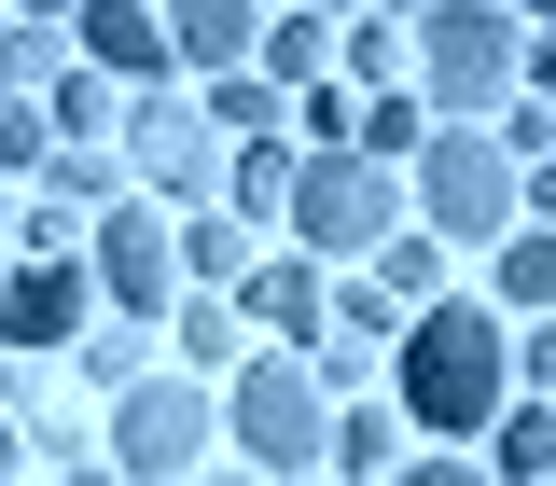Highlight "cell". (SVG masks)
<instances>
[{"label":"cell","mask_w":556,"mask_h":486,"mask_svg":"<svg viewBox=\"0 0 556 486\" xmlns=\"http://www.w3.org/2000/svg\"><path fill=\"white\" fill-rule=\"evenodd\" d=\"M223 431H237L265 473H320V375H306V361H251L237 404H223Z\"/></svg>","instance_id":"5b68a950"},{"label":"cell","mask_w":556,"mask_h":486,"mask_svg":"<svg viewBox=\"0 0 556 486\" xmlns=\"http://www.w3.org/2000/svg\"><path fill=\"white\" fill-rule=\"evenodd\" d=\"M126 98H139V167H153L167 195H208V181H223V167H208V112H181L167 84H126Z\"/></svg>","instance_id":"8fae6325"},{"label":"cell","mask_w":556,"mask_h":486,"mask_svg":"<svg viewBox=\"0 0 556 486\" xmlns=\"http://www.w3.org/2000/svg\"><path fill=\"white\" fill-rule=\"evenodd\" d=\"M42 208H112V153L98 139H56L42 153Z\"/></svg>","instance_id":"9a60e30c"},{"label":"cell","mask_w":556,"mask_h":486,"mask_svg":"<svg viewBox=\"0 0 556 486\" xmlns=\"http://www.w3.org/2000/svg\"><path fill=\"white\" fill-rule=\"evenodd\" d=\"M167 265H181V278H208V292H223V278H251V236H237V222L208 208L195 236H167Z\"/></svg>","instance_id":"ac0fdd59"},{"label":"cell","mask_w":556,"mask_h":486,"mask_svg":"<svg viewBox=\"0 0 556 486\" xmlns=\"http://www.w3.org/2000/svg\"><path fill=\"white\" fill-rule=\"evenodd\" d=\"M376 251H390V278H376L390 306H431V292H445V251H431V236H404V222H390Z\"/></svg>","instance_id":"ffe728a7"},{"label":"cell","mask_w":556,"mask_h":486,"mask_svg":"<svg viewBox=\"0 0 556 486\" xmlns=\"http://www.w3.org/2000/svg\"><path fill=\"white\" fill-rule=\"evenodd\" d=\"M417 208H431V236H501L515 222V153H486L473 126H431L417 139Z\"/></svg>","instance_id":"277c9868"},{"label":"cell","mask_w":556,"mask_h":486,"mask_svg":"<svg viewBox=\"0 0 556 486\" xmlns=\"http://www.w3.org/2000/svg\"><path fill=\"white\" fill-rule=\"evenodd\" d=\"M501 306H556V236H501Z\"/></svg>","instance_id":"7402d4cb"},{"label":"cell","mask_w":556,"mask_h":486,"mask_svg":"<svg viewBox=\"0 0 556 486\" xmlns=\"http://www.w3.org/2000/svg\"><path fill=\"white\" fill-rule=\"evenodd\" d=\"M70 42L98 84H167V28H153V0H70Z\"/></svg>","instance_id":"ba28073f"},{"label":"cell","mask_w":556,"mask_h":486,"mask_svg":"<svg viewBox=\"0 0 556 486\" xmlns=\"http://www.w3.org/2000/svg\"><path fill=\"white\" fill-rule=\"evenodd\" d=\"M153 28H167V56L181 69H251V42H265V0H153Z\"/></svg>","instance_id":"9c48e42d"},{"label":"cell","mask_w":556,"mask_h":486,"mask_svg":"<svg viewBox=\"0 0 556 486\" xmlns=\"http://www.w3.org/2000/svg\"><path fill=\"white\" fill-rule=\"evenodd\" d=\"M278 195H292V139H237V208L278 222Z\"/></svg>","instance_id":"d6986e66"},{"label":"cell","mask_w":556,"mask_h":486,"mask_svg":"<svg viewBox=\"0 0 556 486\" xmlns=\"http://www.w3.org/2000/svg\"><path fill=\"white\" fill-rule=\"evenodd\" d=\"M486 459H501V473L529 486V473L556 459V417H543V404H501V417H486Z\"/></svg>","instance_id":"e0dca14e"},{"label":"cell","mask_w":556,"mask_h":486,"mask_svg":"<svg viewBox=\"0 0 556 486\" xmlns=\"http://www.w3.org/2000/svg\"><path fill=\"white\" fill-rule=\"evenodd\" d=\"M112 459L126 473H195L208 459V389L195 375H139L126 404H112Z\"/></svg>","instance_id":"8992f818"},{"label":"cell","mask_w":556,"mask_h":486,"mask_svg":"<svg viewBox=\"0 0 556 486\" xmlns=\"http://www.w3.org/2000/svg\"><path fill=\"white\" fill-rule=\"evenodd\" d=\"M0 375H14V361H0Z\"/></svg>","instance_id":"e575fe53"},{"label":"cell","mask_w":556,"mask_h":486,"mask_svg":"<svg viewBox=\"0 0 556 486\" xmlns=\"http://www.w3.org/2000/svg\"><path fill=\"white\" fill-rule=\"evenodd\" d=\"M390 347H404V361H390V375H404V417L431 431V445L486 431V417H501V389H515V347H501V320H486V306H417Z\"/></svg>","instance_id":"6da1fadb"},{"label":"cell","mask_w":556,"mask_h":486,"mask_svg":"<svg viewBox=\"0 0 556 486\" xmlns=\"http://www.w3.org/2000/svg\"><path fill=\"white\" fill-rule=\"evenodd\" d=\"M70 486H112V473H70Z\"/></svg>","instance_id":"836d02e7"},{"label":"cell","mask_w":556,"mask_h":486,"mask_svg":"<svg viewBox=\"0 0 556 486\" xmlns=\"http://www.w3.org/2000/svg\"><path fill=\"white\" fill-rule=\"evenodd\" d=\"M195 486H251V473H195Z\"/></svg>","instance_id":"d6a6232c"},{"label":"cell","mask_w":556,"mask_h":486,"mask_svg":"<svg viewBox=\"0 0 556 486\" xmlns=\"http://www.w3.org/2000/svg\"><path fill=\"white\" fill-rule=\"evenodd\" d=\"M0 486H14V431H0Z\"/></svg>","instance_id":"1f68e13d"},{"label":"cell","mask_w":556,"mask_h":486,"mask_svg":"<svg viewBox=\"0 0 556 486\" xmlns=\"http://www.w3.org/2000/svg\"><path fill=\"white\" fill-rule=\"evenodd\" d=\"M292 236L306 251H376L390 222H404V181L376 167V153H292Z\"/></svg>","instance_id":"3957f363"},{"label":"cell","mask_w":556,"mask_h":486,"mask_svg":"<svg viewBox=\"0 0 556 486\" xmlns=\"http://www.w3.org/2000/svg\"><path fill=\"white\" fill-rule=\"evenodd\" d=\"M42 153H56V126H42V112H28V98H0V181H28V167H42Z\"/></svg>","instance_id":"603a6c76"},{"label":"cell","mask_w":556,"mask_h":486,"mask_svg":"<svg viewBox=\"0 0 556 486\" xmlns=\"http://www.w3.org/2000/svg\"><path fill=\"white\" fill-rule=\"evenodd\" d=\"M417 139H431V112H417L404 84H376V98H362V112H348V153H376V167H404Z\"/></svg>","instance_id":"4fadbf2b"},{"label":"cell","mask_w":556,"mask_h":486,"mask_svg":"<svg viewBox=\"0 0 556 486\" xmlns=\"http://www.w3.org/2000/svg\"><path fill=\"white\" fill-rule=\"evenodd\" d=\"M334 320H348V347H390V334H404V306H390V292H334Z\"/></svg>","instance_id":"484cf974"},{"label":"cell","mask_w":556,"mask_h":486,"mask_svg":"<svg viewBox=\"0 0 556 486\" xmlns=\"http://www.w3.org/2000/svg\"><path fill=\"white\" fill-rule=\"evenodd\" d=\"M515 69H529V42H515V14H501V0H431V14H404V98L431 112V126L501 112V98H515Z\"/></svg>","instance_id":"7a4b0ae2"},{"label":"cell","mask_w":556,"mask_h":486,"mask_svg":"<svg viewBox=\"0 0 556 486\" xmlns=\"http://www.w3.org/2000/svg\"><path fill=\"white\" fill-rule=\"evenodd\" d=\"M390 486H501V473H459V459H431V473H390Z\"/></svg>","instance_id":"83f0119b"},{"label":"cell","mask_w":556,"mask_h":486,"mask_svg":"<svg viewBox=\"0 0 556 486\" xmlns=\"http://www.w3.org/2000/svg\"><path fill=\"white\" fill-rule=\"evenodd\" d=\"M278 112H292V98H278L265 69H223V84H208V126H237V139H278Z\"/></svg>","instance_id":"2e32d148"},{"label":"cell","mask_w":556,"mask_h":486,"mask_svg":"<svg viewBox=\"0 0 556 486\" xmlns=\"http://www.w3.org/2000/svg\"><path fill=\"white\" fill-rule=\"evenodd\" d=\"M237 292H251V320H278V334H292V347L320 334V265H251V278H237Z\"/></svg>","instance_id":"5bb4252c"},{"label":"cell","mask_w":556,"mask_h":486,"mask_svg":"<svg viewBox=\"0 0 556 486\" xmlns=\"http://www.w3.org/2000/svg\"><path fill=\"white\" fill-rule=\"evenodd\" d=\"M251 69H265L278 98H292V84H320V69H334V28H320V14H278L265 42H251Z\"/></svg>","instance_id":"7c38bea8"},{"label":"cell","mask_w":556,"mask_h":486,"mask_svg":"<svg viewBox=\"0 0 556 486\" xmlns=\"http://www.w3.org/2000/svg\"><path fill=\"white\" fill-rule=\"evenodd\" d=\"M42 126H56V139H98V126H112V84H98V69H56Z\"/></svg>","instance_id":"44dd1931"},{"label":"cell","mask_w":556,"mask_h":486,"mask_svg":"<svg viewBox=\"0 0 556 486\" xmlns=\"http://www.w3.org/2000/svg\"><path fill=\"white\" fill-rule=\"evenodd\" d=\"M306 14H320V28H334V14H348V0H306Z\"/></svg>","instance_id":"4dcf8cb0"},{"label":"cell","mask_w":556,"mask_h":486,"mask_svg":"<svg viewBox=\"0 0 556 486\" xmlns=\"http://www.w3.org/2000/svg\"><path fill=\"white\" fill-rule=\"evenodd\" d=\"M348 69L362 84H404V28H348Z\"/></svg>","instance_id":"4316f807"},{"label":"cell","mask_w":556,"mask_h":486,"mask_svg":"<svg viewBox=\"0 0 556 486\" xmlns=\"http://www.w3.org/2000/svg\"><path fill=\"white\" fill-rule=\"evenodd\" d=\"M42 69H56V28H0V98L42 84Z\"/></svg>","instance_id":"d4e9b609"},{"label":"cell","mask_w":556,"mask_h":486,"mask_svg":"<svg viewBox=\"0 0 556 486\" xmlns=\"http://www.w3.org/2000/svg\"><path fill=\"white\" fill-rule=\"evenodd\" d=\"M167 222H153V208H98V236H84V292H112V320H139V306H167Z\"/></svg>","instance_id":"52a82bcc"},{"label":"cell","mask_w":556,"mask_h":486,"mask_svg":"<svg viewBox=\"0 0 556 486\" xmlns=\"http://www.w3.org/2000/svg\"><path fill=\"white\" fill-rule=\"evenodd\" d=\"M70 334H84V265L42 251V265L0 278V347H70Z\"/></svg>","instance_id":"30bf717a"},{"label":"cell","mask_w":556,"mask_h":486,"mask_svg":"<svg viewBox=\"0 0 556 486\" xmlns=\"http://www.w3.org/2000/svg\"><path fill=\"white\" fill-rule=\"evenodd\" d=\"M14 14H28V28H56V14H70V0H14Z\"/></svg>","instance_id":"f1b7e54d"},{"label":"cell","mask_w":556,"mask_h":486,"mask_svg":"<svg viewBox=\"0 0 556 486\" xmlns=\"http://www.w3.org/2000/svg\"><path fill=\"white\" fill-rule=\"evenodd\" d=\"M181 347H195V361H237V306L195 292V306H181Z\"/></svg>","instance_id":"cb8c5ba5"},{"label":"cell","mask_w":556,"mask_h":486,"mask_svg":"<svg viewBox=\"0 0 556 486\" xmlns=\"http://www.w3.org/2000/svg\"><path fill=\"white\" fill-rule=\"evenodd\" d=\"M14 222H28V208H14V181H0V236H14Z\"/></svg>","instance_id":"f546056e"}]
</instances>
